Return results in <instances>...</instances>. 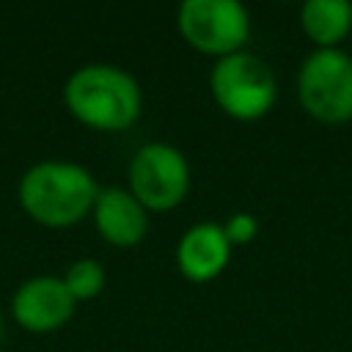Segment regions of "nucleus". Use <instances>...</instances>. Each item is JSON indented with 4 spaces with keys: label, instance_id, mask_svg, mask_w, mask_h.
Instances as JSON below:
<instances>
[{
    "label": "nucleus",
    "instance_id": "nucleus-1",
    "mask_svg": "<svg viewBox=\"0 0 352 352\" xmlns=\"http://www.w3.org/2000/svg\"><path fill=\"white\" fill-rule=\"evenodd\" d=\"M99 187L88 168L63 160H44L19 179V204L38 226L69 228L94 212Z\"/></svg>",
    "mask_w": 352,
    "mask_h": 352
},
{
    "label": "nucleus",
    "instance_id": "nucleus-2",
    "mask_svg": "<svg viewBox=\"0 0 352 352\" xmlns=\"http://www.w3.org/2000/svg\"><path fill=\"white\" fill-rule=\"evenodd\" d=\"M63 102L80 124L99 132L129 129L143 107L138 80L110 63L80 66L63 85Z\"/></svg>",
    "mask_w": 352,
    "mask_h": 352
},
{
    "label": "nucleus",
    "instance_id": "nucleus-3",
    "mask_svg": "<svg viewBox=\"0 0 352 352\" xmlns=\"http://www.w3.org/2000/svg\"><path fill=\"white\" fill-rule=\"evenodd\" d=\"M209 91L217 107L236 121L264 118L278 99V80L267 60L253 52L217 58L209 72Z\"/></svg>",
    "mask_w": 352,
    "mask_h": 352
},
{
    "label": "nucleus",
    "instance_id": "nucleus-4",
    "mask_svg": "<svg viewBox=\"0 0 352 352\" xmlns=\"http://www.w3.org/2000/svg\"><path fill=\"white\" fill-rule=\"evenodd\" d=\"M297 99L322 124L352 118V55L344 50H314L297 72Z\"/></svg>",
    "mask_w": 352,
    "mask_h": 352
},
{
    "label": "nucleus",
    "instance_id": "nucleus-5",
    "mask_svg": "<svg viewBox=\"0 0 352 352\" xmlns=\"http://www.w3.org/2000/svg\"><path fill=\"white\" fill-rule=\"evenodd\" d=\"M176 25L192 50L214 58L242 52L250 38V14L236 0H184Z\"/></svg>",
    "mask_w": 352,
    "mask_h": 352
},
{
    "label": "nucleus",
    "instance_id": "nucleus-6",
    "mask_svg": "<svg viewBox=\"0 0 352 352\" xmlns=\"http://www.w3.org/2000/svg\"><path fill=\"white\" fill-rule=\"evenodd\" d=\"M129 192L146 212H168L179 206L190 190V165L170 143H146L129 162Z\"/></svg>",
    "mask_w": 352,
    "mask_h": 352
},
{
    "label": "nucleus",
    "instance_id": "nucleus-7",
    "mask_svg": "<svg viewBox=\"0 0 352 352\" xmlns=\"http://www.w3.org/2000/svg\"><path fill=\"white\" fill-rule=\"evenodd\" d=\"M77 300L69 294L63 278L36 275L28 278L11 297V314L19 327L30 333H55L74 314Z\"/></svg>",
    "mask_w": 352,
    "mask_h": 352
},
{
    "label": "nucleus",
    "instance_id": "nucleus-8",
    "mask_svg": "<svg viewBox=\"0 0 352 352\" xmlns=\"http://www.w3.org/2000/svg\"><path fill=\"white\" fill-rule=\"evenodd\" d=\"M94 223L104 242L116 248H135L148 231L146 206L124 187H104L94 204Z\"/></svg>",
    "mask_w": 352,
    "mask_h": 352
},
{
    "label": "nucleus",
    "instance_id": "nucleus-9",
    "mask_svg": "<svg viewBox=\"0 0 352 352\" xmlns=\"http://www.w3.org/2000/svg\"><path fill=\"white\" fill-rule=\"evenodd\" d=\"M231 258V242L220 223H195L187 228L176 245V267L192 283H206L217 278Z\"/></svg>",
    "mask_w": 352,
    "mask_h": 352
},
{
    "label": "nucleus",
    "instance_id": "nucleus-10",
    "mask_svg": "<svg viewBox=\"0 0 352 352\" xmlns=\"http://www.w3.org/2000/svg\"><path fill=\"white\" fill-rule=\"evenodd\" d=\"M300 28L316 50H336L352 30V3L346 0H308L300 8Z\"/></svg>",
    "mask_w": 352,
    "mask_h": 352
},
{
    "label": "nucleus",
    "instance_id": "nucleus-11",
    "mask_svg": "<svg viewBox=\"0 0 352 352\" xmlns=\"http://www.w3.org/2000/svg\"><path fill=\"white\" fill-rule=\"evenodd\" d=\"M104 267L96 258H77L63 275V283L74 300H94L104 289Z\"/></svg>",
    "mask_w": 352,
    "mask_h": 352
},
{
    "label": "nucleus",
    "instance_id": "nucleus-12",
    "mask_svg": "<svg viewBox=\"0 0 352 352\" xmlns=\"http://www.w3.org/2000/svg\"><path fill=\"white\" fill-rule=\"evenodd\" d=\"M223 234L226 239L234 245H250L258 234V220L250 214V212H234L226 223H223Z\"/></svg>",
    "mask_w": 352,
    "mask_h": 352
},
{
    "label": "nucleus",
    "instance_id": "nucleus-13",
    "mask_svg": "<svg viewBox=\"0 0 352 352\" xmlns=\"http://www.w3.org/2000/svg\"><path fill=\"white\" fill-rule=\"evenodd\" d=\"M0 341H3V319H0Z\"/></svg>",
    "mask_w": 352,
    "mask_h": 352
}]
</instances>
